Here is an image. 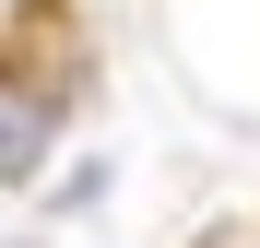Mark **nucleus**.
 Returning a JSON list of instances; mask_svg holds the SVG:
<instances>
[{"label":"nucleus","instance_id":"obj_1","mask_svg":"<svg viewBox=\"0 0 260 248\" xmlns=\"http://www.w3.org/2000/svg\"><path fill=\"white\" fill-rule=\"evenodd\" d=\"M95 95V24L71 0H12V36H0V189H36L59 118Z\"/></svg>","mask_w":260,"mask_h":248},{"label":"nucleus","instance_id":"obj_2","mask_svg":"<svg viewBox=\"0 0 260 248\" xmlns=\"http://www.w3.org/2000/svg\"><path fill=\"white\" fill-rule=\"evenodd\" d=\"M189 248H260V236H248V225H213V236H189Z\"/></svg>","mask_w":260,"mask_h":248},{"label":"nucleus","instance_id":"obj_3","mask_svg":"<svg viewBox=\"0 0 260 248\" xmlns=\"http://www.w3.org/2000/svg\"><path fill=\"white\" fill-rule=\"evenodd\" d=\"M12 248H36V236H12Z\"/></svg>","mask_w":260,"mask_h":248}]
</instances>
